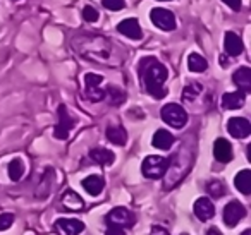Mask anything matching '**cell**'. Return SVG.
I'll return each instance as SVG.
<instances>
[{"mask_svg":"<svg viewBox=\"0 0 251 235\" xmlns=\"http://www.w3.org/2000/svg\"><path fill=\"white\" fill-rule=\"evenodd\" d=\"M71 47L76 50L77 55L105 66H115V47L108 38L93 33H79L71 38Z\"/></svg>","mask_w":251,"mask_h":235,"instance_id":"cell-1","label":"cell"},{"mask_svg":"<svg viewBox=\"0 0 251 235\" xmlns=\"http://www.w3.org/2000/svg\"><path fill=\"white\" fill-rule=\"evenodd\" d=\"M169 77L167 67L162 62H158L153 57H145L140 62V79L143 81L145 90L155 100H162L167 94L165 90V81Z\"/></svg>","mask_w":251,"mask_h":235,"instance_id":"cell-2","label":"cell"},{"mask_svg":"<svg viewBox=\"0 0 251 235\" xmlns=\"http://www.w3.org/2000/svg\"><path fill=\"white\" fill-rule=\"evenodd\" d=\"M105 223L107 227H115L121 228V230H127V228H133L136 223V216H134L133 211H129L127 208H114L112 211H108L107 216H105Z\"/></svg>","mask_w":251,"mask_h":235,"instance_id":"cell-3","label":"cell"},{"mask_svg":"<svg viewBox=\"0 0 251 235\" xmlns=\"http://www.w3.org/2000/svg\"><path fill=\"white\" fill-rule=\"evenodd\" d=\"M162 120L174 129H182L188 124V112L177 103H169L160 110Z\"/></svg>","mask_w":251,"mask_h":235,"instance_id":"cell-4","label":"cell"},{"mask_svg":"<svg viewBox=\"0 0 251 235\" xmlns=\"http://www.w3.org/2000/svg\"><path fill=\"white\" fill-rule=\"evenodd\" d=\"M169 165L171 162L164 156H147L141 165V173L147 179H162L167 172Z\"/></svg>","mask_w":251,"mask_h":235,"instance_id":"cell-5","label":"cell"},{"mask_svg":"<svg viewBox=\"0 0 251 235\" xmlns=\"http://www.w3.org/2000/svg\"><path fill=\"white\" fill-rule=\"evenodd\" d=\"M101 83H103V77L100 74L90 72L84 76V96L90 101H93V103L101 101L105 98V94H107L103 88L100 86Z\"/></svg>","mask_w":251,"mask_h":235,"instance_id":"cell-6","label":"cell"},{"mask_svg":"<svg viewBox=\"0 0 251 235\" xmlns=\"http://www.w3.org/2000/svg\"><path fill=\"white\" fill-rule=\"evenodd\" d=\"M57 115H59V122H57L55 129H53V136H55L57 139H67L69 138V132L73 131V127L76 125V118L71 117L66 105H59Z\"/></svg>","mask_w":251,"mask_h":235,"instance_id":"cell-7","label":"cell"},{"mask_svg":"<svg viewBox=\"0 0 251 235\" xmlns=\"http://www.w3.org/2000/svg\"><path fill=\"white\" fill-rule=\"evenodd\" d=\"M150 19L158 29L162 31H174L177 23H176V16L174 12H171L169 9H162L157 7L150 12Z\"/></svg>","mask_w":251,"mask_h":235,"instance_id":"cell-8","label":"cell"},{"mask_svg":"<svg viewBox=\"0 0 251 235\" xmlns=\"http://www.w3.org/2000/svg\"><path fill=\"white\" fill-rule=\"evenodd\" d=\"M244 216H246V208H244L239 201H230V203L224 208L222 218L227 227H230V228L236 227Z\"/></svg>","mask_w":251,"mask_h":235,"instance_id":"cell-9","label":"cell"},{"mask_svg":"<svg viewBox=\"0 0 251 235\" xmlns=\"http://www.w3.org/2000/svg\"><path fill=\"white\" fill-rule=\"evenodd\" d=\"M227 131L232 138L236 139H244L251 134V124L248 118L244 117H232L227 122Z\"/></svg>","mask_w":251,"mask_h":235,"instance_id":"cell-10","label":"cell"},{"mask_svg":"<svg viewBox=\"0 0 251 235\" xmlns=\"http://www.w3.org/2000/svg\"><path fill=\"white\" fill-rule=\"evenodd\" d=\"M117 31L121 33V35L131 38V40H141V36H143V31H141L140 23H138V19H134V18L124 19V21L119 23Z\"/></svg>","mask_w":251,"mask_h":235,"instance_id":"cell-11","label":"cell"},{"mask_svg":"<svg viewBox=\"0 0 251 235\" xmlns=\"http://www.w3.org/2000/svg\"><path fill=\"white\" fill-rule=\"evenodd\" d=\"M193 211L201 221H208L215 216V206L210 201V197H200L195 203V206H193Z\"/></svg>","mask_w":251,"mask_h":235,"instance_id":"cell-12","label":"cell"},{"mask_svg":"<svg viewBox=\"0 0 251 235\" xmlns=\"http://www.w3.org/2000/svg\"><path fill=\"white\" fill-rule=\"evenodd\" d=\"M224 48H226L227 55L230 57H237L243 53L244 45H243V40H241L239 35L232 31H227L226 33V38H224Z\"/></svg>","mask_w":251,"mask_h":235,"instance_id":"cell-13","label":"cell"},{"mask_svg":"<svg viewBox=\"0 0 251 235\" xmlns=\"http://www.w3.org/2000/svg\"><path fill=\"white\" fill-rule=\"evenodd\" d=\"M213 155H215V160L220 163H229L232 160V146L227 139L219 138L213 144Z\"/></svg>","mask_w":251,"mask_h":235,"instance_id":"cell-14","label":"cell"},{"mask_svg":"<svg viewBox=\"0 0 251 235\" xmlns=\"http://www.w3.org/2000/svg\"><path fill=\"white\" fill-rule=\"evenodd\" d=\"M232 81L239 91H243L244 94L251 93V69L250 67H239L236 72L232 74Z\"/></svg>","mask_w":251,"mask_h":235,"instance_id":"cell-15","label":"cell"},{"mask_svg":"<svg viewBox=\"0 0 251 235\" xmlns=\"http://www.w3.org/2000/svg\"><path fill=\"white\" fill-rule=\"evenodd\" d=\"M55 227L60 232H64V235H79L84 230V223L79 220H71V218H60L55 221Z\"/></svg>","mask_w":251,"mask_h":235,"instance_id":"cell-16","label":"cell"},{"mask_svg":"<svg viewBox=\"0 0 251 235\" xmlns=\"http://www.w3.org/2000/svg\"><path fill=\"white\" fill-rule=\"evenodd\" d=\"M246 103V94L243 91H232V93H226L222 96V107L226 110H237L243 108Z\"/></svg>","mask_w":251,"mask_h":235,"instance_id":"cell-17","label":"cell"},{"mask_svg":"<svg viewBox=\"0 0 251 235\" xmlns=\"http://www.w3.org/2000/svg\"><path fill=\"white\" fill-rule=\"evenodd\" d=\"M60 206H62L66 211H81L84 206V203L76 192L67 190V192L62 196V199H60Z\"/></svg>","mask_w":251,"mask_h":235,"instance_id":"cell-18","label":"cell"},{"mask_svg":"<svg viewBox=\"0 0 251 235\" xmlns=\"http://www.w3.org/2000/svg\"><path fill=\"white\" fill-rule=\"evenodd\" d=\"M174 136L171 134L169 131H165V129H158L157 132L153 134V139H151V144L155 146V148L158 149H169L172 144H174Z\"/></svg>","mask_w":251,"mask_h":235,"instance_id":"cell-19","label":"cell"},{"mask_svg":"<svg viewBox=\"0 0 251 235\" xmlns=\"http://www.w3.org/2000/svg\"><path fill=\"white\" fill-rule=\"evenodd\" d=\"M107 139L115 146H124L127 142V132L122 125H110L107 127Z\"/></svg>","mask_w":251,"mask_h":235,"instance_id":"cell-20","label":"cell"},{"mask_svg":"<svg viewBox=\"0 0 251 235\" xmlns=\"http://www.w3.org/2000/svg\"><path fill=\"white\" fill-rule=\"evenodd\" d=\"M83 187L90 196H98V194L103 190L105 180L100 175H90L83 180Z\"/></svg>","mask_w":251,"mask_h":235,"instance_id":"cell-21","label":"cell"},{"mask_svg":"<svg viewBox=\"0 0 251 235\" xmlns=\"http://www.w3.org/2000/svg\"><path fill=\"white\" fill-rule=\"evenodd\" d=\"M90 158L93 160L98 165H112L115 160V155L110 151V149L105 148H93L90 151Z\"/></svg>","mask_w":251,"mask_h":235,"instance_id":"cell-22","label":"cell"},{"mask_svg":"<svg viewBox=\"0 0 251 235\" xmlns=\"http://www.w3.org/2000/svg\"><path fill=\"white\" fill-rule=\"evenodd\" d=\"M234 186L239 192L251 194V170H241L234 179Z\"/></svg>","mask_w":251,"mask_h":235,"instance_id":"cell-23","label":"cell"},{"mask_svg":"<svg viewBox=\"0 0 251 235\" xmlns=\"http://www.w3.org/2000/svg\"><path fill=\"white\" fill-rule=\"evenodd\" d=\"M208 62H206L205 57H201L200 53H189L188 57V69L191 72H205Z\"/></svg>","mask_w":251,"mask_h":235,"instance_id":"cell-24","label":"cell"},{"mask_svg":"<svg viewBox=\"0 0 251 235\" xmlns=\"http://www.w3.org/2000/svg\"><path fill=\"white\" fill-rule=\"evenodd\" d=\"M201 93H203L201 84H200V83H189L188 86L182 90V100L191 103V101H195Z\"/></svg>","mask_w":251,"mask_h":235,"instance_id":"cell-25","label":"cell"},{"mask_svg":"<svg viewBox=\"0 0 251 235\" xmlns=\"http://www.w3.org/2000/svg\"><path fill=\"white\" fill-rule=\"evenodd\" d=\"M7 172H9L11 180L18 182V180H21V177L25 175V163H23L19 158L12 160V162L9 163V166H7Z\"/></svg>","mask_w":251,"mask_h":235,"instance_id":"cell-26","label":"cell"},{"mask_svg":"<svg viewBox=\"0 0 251 235\" xmlns=\"http://www.w3.org/2000/svg\"><path fill=\"white\" fill-rule=\"evenodd\" d=\"M206 192L212 197H215V199H219V197H222L226 194V186L220 180H210L206 184Z\"/></svg>","mask_w":251,"mask_h":235,"instance_id":"cell-27","label":"cell"},{"mask_svg":"<svg viewBox=\"0 0 251 235\" xmlns=\"http://www.w3.org/2000/svg\"><path fill=\"white\" fill-rule=\"evenodd\" d=\"M105 93L110 94L112 103H114L115 107H117V105H122V103H124L126 94H124V91H121V90H119V88H115V86H108L107 90H105Z\"/></svg>","mask_w":251,"mask_h":235,"instance_id":"cell-28","label":"cell"},{"mask_svg":"<svg viewBox=\"0 0 251 235\" xmlns=\"http://www.w3.org/2000/svg\"><path fill=\"white\" fill-rule=\"evenodd\" d=\"M101 4H103L105 9L108 11H114V12H119L124 9V0H101Z\"/></svg>","mask_w":251,"mask_h":235,"instance_id":"cell-29","label":"cell"},{"mask_svg":"<svg viewBox=\"0 0 251 235\" xmlns=\"http://www.w3.org/2000/svg\"><path fill=\"white\" fill-rule=\"evenodd\" d=\"M83 18L86 23H95L98 21V11L95 7H91V5H84L83 9Z\"/></svg>","mask_w":251,"mask_h":235,"instance_id":"cell-30","label":"cell"},{"mask_svg":"<svg viewBox=\"0 0 251 235\" xmlns=\"http://www.w3.org/2000/svg\"><path fill=\"white\" fill-rule=\"evenodd\" d=\"M12 223H14V214H11V213L0 214V232L9 230V228L12 227Z\"/></svg>","mask_w":251,"mask_h":235,"instance_id":"cell-31","label":"cell"},{"mask_svg":"<svg viewBox=\"0 0 251 235\" xmlns=\"http://www.w3.org/2000/svg\"><path fill=\"white\" fill-rule=\"evenodd\" d=\"M222 2L229 5L232 11H241V5H243V2H241V0H222Z\"/></svg>","mask_w":251,"mask_h":235,"instance_id":"cell-32","label":"cell"},{"mask_svg":"<svg viewBox=\"0 0 251 235\" xmlns=\"http://www.w3.org/2000/svg\"><path fill=\"white\" fill-rule=\"evenodd\" d=\"M105 235H126V230H121V228H115V227H107Z\"/></svg>","mask_w":251,"mask_h":235,"instance_id":"cell-33","label":"cell"},{"mask_svg":"<svg viewBox=\"0 0 251 235\" xmlns=\"http://www.w3.org/2000/svg\"><path fill=\"white\" fill-rule=\"evenodd\" d=\"M150 235H171V234H169V230H165L164 227H153Z\"/></svg>","mask_w":251,"mask_h":235,"instance_id":"cell-34","label":"cell"},{"mask_svg":"<svg viewBox=\"0 0 251 235\" xmlns=\"http://www.w3.org/2000/svg\"><path fill=\"white\" fill-rule=\"evenodd\" d=\"M206 235H222V234H220L219 228L212 227V228H208V230H206Z\"/></svg>","mask_w":251,"mask_h":235,"instance_id":"cell-35","label":"cell"},{"mask_svg":"<svg viewBox=\"0 0 251 235\" xmlns=\"http://www.w3.org/2000/svg\"><path fill=\"white\" fill-rule=\"evenodd\" d=\"M220 66H222V67H227V66H229V62H227V59H226V57H220Z\"/></svg>","mask_w":251,"mask_h":235,"instance_id":"cell-36","label":"cell"},{"mask_svg":"<svg viewBox=\"0 0 251 235\" xmlns=\"http://www.w3.org/2000/svg\"><path fill=\"white\" fill-rule=\"evenodd\" d=\"M241 235H251V230H250V228H248V230H244V232H243V234H241Z\"/></svg>","mask_w":251,"mask_h":235,"instance_id":"cell-37","label":"cell"},{"mask_svg":"<svg viewBox=\"0 0 251 235\" xmlns=\"http://www.w3.org/2000/svg\"><path fill=\"white\" fill-rule=\"evenodd\" d=\"M160 2H169V0H160Z\"/></svg>","mask_w":251,"mask_h":235,"instance_id":"cell-38","label":"cell"},{"mask_svg":"<svg viewBox=\"0 0 251 235\" xmlns=\"http://www.w3.org/2000/svg\"><path fill=\"white\" fill-rule=\"evenodd\" d=\"M181 235H188V234H181Z\"/></svg>","mask_w":251,"mask_h":235,"instance_id":"cell-39","label":"cell"}]
</instances>
